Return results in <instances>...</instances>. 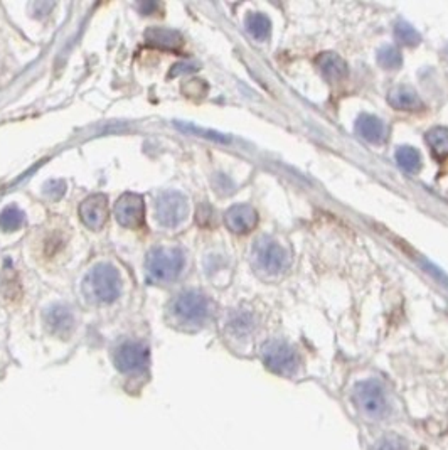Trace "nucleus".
Listing matches in <instances>:
<instances>
[{
	"mask_svg": "<svg viewBox=\"0 0 448 450\" xmlns=\"http://www.w3.org/2000/svg\"><path fill=\"white\" fill-rule=\"evenodd\" d=\"M229 327L231 331H235L236 334H248L253 327H255V319L248 312H236L235 316L229 320Z\"/></svg>",
	"mask_w": 448,
	"mask_h": 450,
	"instance_id": "5701e85b",
	"label": "nucleus"
},
{
	"mask_svg": "<svg viewBox=\"0 0 448 450\" xmlns=\"http://www.w3.org/2000/svg\"><path fill=\"white\" fill-rule=\"evenodd\" d=\"M356 132L371 143H383L386 140L387 130L383 120L374 115H361L356 120Z\"/></svg>",
	"mask_w": 448,
	"mask_h": 450,
	"instance_id": "2eb2a0df",
	"label": "nucleus"
},
{
	"mask_svg": "<svg viewBox=\"0 0 448 450\" xmlns=\"http://www.w3.org/2000/svg\"><path fill=\"white\" fill-rule=\"evenodd\" d=\"M394 38H396L401 44H405V46H417V44L422 42V36H419V32L415 29L411 24L403 22V21L394 26Z\"/></svg>",
	"mask_w": 448,
	"mask_h": 450,
	"instance_id": "4be33fe9",
	"label": "nucleus"
},
{
	"mask_svg": "<svg viewBox=\"0 0 448 450\" xmlns=\"http://www.w3.org/2000/svg\"><path fill=\"white\" fill-rule=\"evenodd\" d=\"M378 63L379 66L385 68L387 71L398 70L403 63V56L399 53L398 47L394 46H385L379 49L378 53Z\"/></svg>",
	"mask_w": 448,
	"mask_h": 450,
	"instance_id": "412c9836",
	"label": "nucleus"
},
{
	"mask_svg": "<svg viewBox=\"0 0 448 450\" xmlns=\"http://www.w3.org/2000/svg\"><path fill=\"white\" fill-rule=\"evenodd\" d=\"M44 320H46L47 329L56 336L66 337L75 329V314L68 305L63 304H56L47 309Z\"/></svg>",
	"mask_w": 448,
	"mask_h": 450,
	"instance_id": "f8f14e48",
	"label": "nucleus"
},
{
	"mask_svg": "<svg viewBox=\"0 0 448 450\" xmlns=\"http://www.w3.org/2000/svg\"><path fill=\"white\" fill-rule=\"evenodd\" d=\"M122 292V280L115 267L100 263L93 267L83 280V293L93 304L115 302Z\"/></svg>",
	"mask_w": 448,
	"mask_h": 450,
	"instance_id": "f257e3e1",
	"label": "nucleus"
},
{
	"mask_svg": "<svg viewBox=\"0 0 448 450\" xmlns=\"http://www.w3.org/2000/svg\"><path fill=\"white\" fill-rule=\"evenodd\" d=\"M356 400L369 415H381L386 410V396L376 381H362L356 388Z\"/></svg>",
	"mask_w": 448,
	"mask_h": 450,
	"instance_id": "9b49d317",
	"label": "nucleus"
},
{
	"mask_svg": "<svg viewBox=\"0 0 448 450\" xmlns=\"http://www.w3.org/2000/svg\"><path fill=\"white\" fill-rule=\"evenodd\" d=\"M185 256L179 248H152L147 255L148 279L153 284H171L184 270Z\"/></svg>",
	"mask_w": 448,
	"mask_h": 450,
	"instance_id": "f03ea898",
	"label": "nucleus"
},
{
	"mask_svg": "<svg viewBox=\"0 0 448 450\" xmlns=\"http://www.w3.org/2000/svg\"><path fill=\"white\" fill-rule=\"evenodd\" d=\"M316 64L322 76L330 83H339L346 79L347 76V64L341 56L336 53H322L317 56Z\"/></svg>",
	"mask_w": 448,
	"mask_h": 450,
	"instance_id": "ddd939ff",
	"label": "nucleus"
},
{
	"mask_svg": "<svg viewBox=\"0 0 448 450\" xmlns=\"http://www.w3.org/2000/svg\"><path fill=\"white\" fill-rule=\"evenodd\" d=\"M396 160L399 167L408 174H417L422 169V155L413 147H399L396 152Z\"/></svg>",
	"mask_w": 448,
	"mask_h": 450,
	"instance_id": "6ab92c4d",
	"label": "nucleus"
},
{
	"mask_svg": "<svg viewBox=\"0 0 448 450\" xmlns=\"http://www.w3.org/2000/svg\"><path fill=\"white\" fill-rule=\"evenodd\" d=\"M26 215L17 206H7L0 212V230L2 231H15L24 224Z\"/></svg>",
	"mask_w": 448,
	"mask_h": 450,
	"instance_id": "aec40b11",
	"label": "nucleus"
},
{
	"mask_svg": "<svg viewBox=\"0 0 448 450\" xmlns=\"http://www.w3.org/2000/svg\"><path fill=\"white\" fill-rule=\"evenodd\" d=\"M426 143L431 148V154L438 160L448 157V128L437 127L431 128L426 134Z\"/></svg>",
	"mask_w": 448,
	"mask_h": 450,
	"instance_id": "a211bd4d",
	"label": "nucleus"
},
{
	"mask_svg": "<svg viewBox=\"0 0 448 450\" xmlns=\"http://www.w3.org/2000/svg\"><path fill=\"white\" fill-rule=\"evenodd\" d=\"M115 366L122 373L144 371L148 363V348L142 343H123L115 351Z\"/></svg>",
	"mask_w": 448,
	"mask_h": 450,
	"instance_id": "6e6552de",
	"label": "nucleus"
},
{
	"mask_svg": "<svg viewBox=\"0 0 448 450\" xmlns=\"http://www.w3.org/2000/svg\"><path fill=\"white\" fill-rule=\"evenodd\" d=\"M445 53H447V58H448V46H447V51H445Z\"/></svg>",
	"mask_w": 448,
	"mask_h": 450,
	"instance_id": "b1692460",
	"label": "nucleus"
},
{
	"mask_svg": "<svg viewBox=\"0 0 448 450\" xmlns=\"http://www.w3.org/2000/svg\"><path fill=\"white\" fill-rule=\"evenodd\" d=\"M387 102L396 110L405 111H418L423 108V102L419 100V96L413 88L406 86V84H399L394 86L393 90H389L387 93Z\"/></svg>",
	"mask_w": 448,
	"mask_h": 450,
	"instance_id": "4468645a",
	"label": "nucleus"
},
{
	"mask_svg": "<svg viewBox=\"0 0 448 450\" xmlns=\"http://www.w3.org/2000/svg\"><path fill=\"white\" fill-rule=\"evenodd\" d=\"M171 312L179 324L203 325L211 316V300L197 290L183 292L172 302Z\"/></svg>",
	"mask_w": 448,
	"mask_h": 450,
	"instance_id": "7ed1b4c3",
	"label": "nucleus"
},
{
	"mask_svg": "<svg viewBox=\"0 0 448 450\" xmlns=\"http://www.w3.org/2000/svg\"><path fill=\"white\" fill-rule=\"evenodd\" d=\"M187 198L177 191H167L157 199L155 216L164 228H176L187 218Z\"/></svg>",
	"mask_w": 448,
	"mask_h": 450,
	"instance_id": "39448f33",
	"label": "nucleus"
},
{
	"mask_svg": "<svg viewBox=\"0 0 448 450\" xmlns=\"http://www.w3.org/2000/svg\"><path fill=\"white\" fill-rule=\"evenodd\" d=\"M115 216L123 228L137 230V228L144 226L145 203L142 196L135 194V192H125L122 198L116 201Z\"/></svg>",
	"mask_w": 448,
	"mask_h": 450,
	"instance_id": "0eeeda50",
	"label": "nucleus"
},
{
	"mask_svg": "<svg viewBox=\"0 0 448 450\" xmlns=\"http://www.w3.org/2000/svg\"><path fill=\"white\" fill-rule=\"evenodd\" d=\"M253 256H255L256 267L266 275H280L290 265L288 253L277 240L270 238V236L256 240Z\"/></svg>",
	"mask_w": 448,
	"mask_h": 450,
	"instance_id": "20e7f679",
	"label": "nucleus"
},
{
	"mask_svg": "<svg viewBox=\"0 0 448 450\" xmlns=\"http://www.w3.org/2000/svg\"><path fill=\"white\" fill-rule=\"evenodd\" d=\"M263 361L272 371L280 373V375H290L297 369V355L288 344H285L284 341H270L265 344L263 351Z\"/></svg>",
	"mask_w": 448,
	"mask_h": 450,
	"instance_id": "423d86ee",
	"label": "nucleus"
},
{
	"mask_svg": "<svg viewBox=\"0 0 448 450\" xmlns=\"http://www.w3.org/2000/svg\"><path fill=\"white\" fill-rule=\"evenodd\" d=\"M79 219L86 228L100 231L108 219V199L103 194H95L86 198L79 206Z\"/></svg>",
	"mask_w": 448,
	"mask_h": 450,
	"instance_id": "1a4fd4ad",
	"label": "nucleus"
},
{
	"mask_svg": "<svg viewBox=\"0 0 448 450\" xmlns=\"http://www.w3.org/2000/svg\"><path fill=\"white\" fill-rule=\"evenodd\" d=\"M246 31L256 39V41H266L272 34V22L263 12H249L245 21Z\"/></svg>",
	"mask_w": 448,
	"mask_h": 450,
	"instance_id": "f3484780",
	"label": "nucleus"
},
{
	"mask_svg": "<svg viewBox=\"0 0 448 450\" xmlns=\"http://www.w3.org/2000/svg\"><path fill=\"white\" fill-rule=\"evenodd\" d=\"M224 223L229 231L236 233V235H245V233H249L256 228L258 212L249 204H236L226 211Z\"/></svg>",
	"mask_w": 448,
	"mask_h": 450,
	"instance_id": "9d476101",
	"label": "nucleus"
},
{
	"mask_svg": "<svg viewBox=\"0 0 448 450\" xmlns=\"http://www.w3.org/2000/svg\"><path fill=\"white\" fill-rule=\"evenodd\" d=\"M145 39L148 44L162 49H177L183 46V36L177 31L165 29V27H150L145 32Z\"/></svg>",
	"mask_w": 448,
	"mask_h": 450,
	"instance_id": "dca6fc26",
	"label": "nucleus"
}]
</instances>
